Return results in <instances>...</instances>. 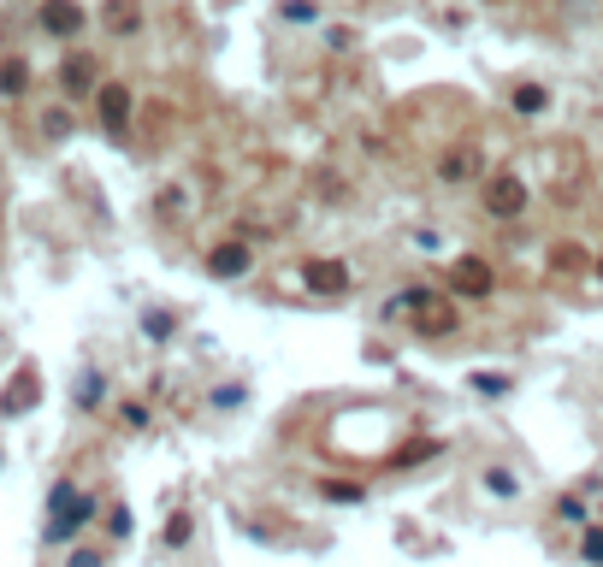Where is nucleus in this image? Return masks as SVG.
Masks as SVG:
<instances>
[{
    "mask_svg": "<svg viewBox=\"0 0 603 567\" xmlns=\"http://www.w3.org/2000/svg\"><path fill=\"white\" fill-rule=\"evenodd\" d=\"M190 532H196V526H190V514H172V526H166V544L178 550V544H190Z\"/></svg>",
    "mask_w": 603,
    "mask_h": 567,
    "instance_id": "16",
    "label": "nucleus"
},
{
    "mask_svg": "<svg viewBox=\"0 0 603 567\" xmlns=\"http://www.w3.org/2000/svg\"><path fill=\"white\" fill-rule=\"evenodd\" d=\"M592 272H598V278H603V254H598V266H592Z\"/></svg>",
    "mask_w": 603,
    "mask_h": 567,
    "instance_id": "24",
    "label": "nucleus"
},
{
    "mask_svg": "<svg viewBox=\"0 0 603 567\" xmlns=\"http://www.w3.org/2000/svg\"><path fill=\"white\" fill-rule=\"evenodd\" d=\"M485 491H491V497H515V491H521V479H515L509 467H485Z\"/></svg>",
    "mask_w": 603,
    "mask_h": 567,
    "instance_id": "15",
    "label": "nucleus"
},
{
    "mask_svg": "<svg viewBox=\"0 0 603 567\" xmlns=\"http://www.w3.org/2000/svg\"><path fill=\"white\" fill-rule=\"evenodd\" d=\"M24 89H30V65H24V60H0V95L18 101Z\"/></svg>",
    "mask_w": 603,
    "mask_h": 567,
    "instance_id": "14",
    "label": "nucleus"
},
{
    "mask_svg": "<svg viewBox=\"0 0 603 567\" xmlns=\"http://www.w3.org/2000/svg\"><path fill=\"white\" fill-rule=\"evenodd\" d=\"M302 278H308L314 296H343V290H349V266H343V260H308Z\"/></svg>",
    "mask_w": 603,
    "mask_h": 567,
    "instance_id": "7",
    "label": "nucleus"
},
{
    "mask_svg": "<svg viewBox=\"0 0 603 567\" xmlns=\"http://www.w3.org/2000/svg\"><path fill=\"white\" fill-rule=\"evenodd\" d=\"M101 24H107L113 36H131L136 24H142V6H136V0H107V6H101Z\"/></svg>",
    "mask_w": 603,
    "mask_h": 567,
    "instance_id": "12",
    "label": "nucleus"
},
{
    "mask_svg": "<svg viewBox=\"0 0 603 567\" xmlns=\"http://www.w3.org/2000/svg\"><path fill=\"white\" fill-rule=\"evenodd\" d=\"M586 562L603 567V532H586Z\"/></svg>",
    "mask_w": 603,
    "mask_h": 567,
    "instance_id": "22",
    "label": "nucleus"
},
{
    "mask_svg": "<svg viewBox=\"0 0 603 567\" xmlns=\"http://www.w3.org/2000/svg\"><path fill=\"white\" fill-rule=\"evenodd\" d=\"M60 89H66L71 101L95 95V89H101V83H95V60H89V54H71V60L60 65Z\"/></svg>",
    "mask_w": 603,
    "mask_h": 567,
    "instance_id": "8",
    "label": "nucleus"
},
{
    "mask_svg": "<svg viewBox=\"0 0 603 567\" xmlns=\"http://www.w3.org/2000/svg\"><path fill=\"white\" fill-rule=\"evenodd\" d=\"M107 526H113V538H125V532H131V508H113V520H107Z\"/></svg>",
    "mask_w": 603,
    "mask_h": 567,
    "instance_id": "21",
    "label": "nucleus"
},
{
    "mask_svg": "<svg viewBox=\"0 0 603 567\" xmlns=\"http://www.w3.org/2000/svg\"><path fill=\"white\" fill-rule=\"evenodd\" d=\"M485 213L491 219H521L527 213V184L515 172H491L485 178Z\"/></svg>",
    "mask_w": 603,
    "mask_h": 567,
    "instance_id": "2",
    "label": "nucleus"
},
{
    "mask_svg": "<svg viewBox=\"0 0 603 567\" xmlns=\"http://www.w3.org/2000/svg\"><path fill=\"white\" fill-rule=\"evenodd\" d=\"M249 260H255L249 243H219V249L207 254V272H213V278H243V272H249Z\"/></svg>",
    "mask_w": 603,
    "mask_h": 567,
    "instance_id": "10",
    "label": "nucleus"
},
{
    "mask_svg": "<svg viewBox=\"0 0 603 567\" xmlns=\"http://www.w3.org/2000/svg\"><path fill=\"white\" fill-rule=\"evenodd\" d=\"M509 107H515L521 119H538V113L550 107V89H544V83H515V89H509Z\"/></svg>",
    "mask_w": 603,
    "mask_h": 567,
    "instance_id": "13",
    "label": "nucleus"
},
{
    "mask_svg": "<svg viewBox=\"0 0 603 567\" xmlns=\"http://www.w3.org/2000/svg\"><path fill=\"white\" fill-rule=\"evenodd\" d=\"M408 319H414L420 337L456 331V308H450V296H438V290H414V296H408Z\"/></svg>",
    "mask_w": 603,
    "mask_h": 567,
    "instance_id": "1",
    "label": "nucleus"
},
{
    "mask_svg": "<svg viewBox=\"0 0 603 567\" xmlns=\"http://www.w3.org/2000/svg\"><path fill=\"white\" fill-rule=\"evenodd\" d=\"M83 520H95V497H83L77 485H54V526H48V538H71Z\"/></svg>",
    "mask_w": 603,
    "mask_h": 567,
    "instance_id": "3",
    "label": "nucleus"
},
{
    "mask_svg": "<svg viewBox=\"0 0 603 567\" xmlns=\"http://www.w3.org/2000/svg\"><path fill=\"white\" fill-rule=\"evenodd\" d=\"M42 130H48V136H66V130H71V119H66V113H60V107H54V113L42 119Z\"/></svg>",
    "mask_w": 603,
    "mask_h": 567,
    "instance_id": "20",
    "label": "nucleus"
},
{
    "mask_svg": "<svg viewBox=\"0 0 603 567\" xmlns=\"http://www.w3.org/2000/svg\"><path fill=\"white\" fill-rule=\"evenodd\" d=\"M148 337L166 343V337H172V314H148Z\"/></svg>",
    "mask_w": 603,
    "mask_h": 567,
    "instance_id": "19",
    "label": "nucleus"
},
{
    "mask_svg": "<svg viewBox=\"0 0 603 567\" xmlns=\"http://www.w3.org/2000/svg\"><path fill=\"white\" fill-rule=\"evenodd\" d=\"M450 290H456V296H491V290H497L491 260H479V254H456V260H450Z\"/></svg>",
    "mask_w": 603,
    "mask_h": 567,
    "instance_id": "4",
    "label": "nucleus"
},
{
    "mask_svg": "<svg viewBox=\"0 0 603 567\" xmlns=\"http://www.w3.org/2000/svg\"><path fill=\"white\" fill-rule=\"evenodd\" d=\"M77 402H83V408H95V402H101V378H95V373H83V384H77Z\"/></svg>",
    "mask_w": 603,
    "mask_h": 567,
    "instance_id": "17",
    "label": "nucleus"
},
{
    "mask_svg": "<svg viewBox=\"0 0 603 567\" xmlns=\"http://www.w3.org/2000/svg\"><path fill=\"white\" fill-rule=\"evenodd\" d=\"M36 24H42L54 42H71V36H83V6H77V0H42Z\"/></svg>",
    "mask_w": 603,
    "mask_h": 567,
    "instance_id": "6",
    "label": "nucleus"
},
{
    "mask_svg": "<svg viewBox=\"0 0 603 567\" xmlns=\"http://www.w3.org/2000/svg\"><path fill=\"white\" fill-rule=\"evenodd\" d=\"M71 567H101V556H95V550H77V556H71Z\"/></svg>",
    "mask_w": 603,
    "mask_h": 567,
    "instance_id": "23",
    "label": "nucleus"
},
{
    "mask_svg": "<svg viewBox=\"0 0 603 567\" xmlns=\"http://www.w3.org/2000/svg\"><path fill=\"white\" fill-rule=\"evenodd\" d=\"M473 384H479L485 396H503V390H509V378L503 373H473Z\"/></svg>",
    "mask_w": 603,
    "mask_h": 567,
    "instance_id": "18",
    "label": "nucleus"
},
{
    "mask_svg": "<svg viewBox=\"0 0 603 567\" xmlns=\"http://www.w3.org/2000/svg\"><path fill=\"white\" fill-rule=\"evenodd\" d=\"M36 396H42V378H36L30 367H24V373H18V384H12V390L0 396V414H24V408H30Z\"/></svg>",
    "mask_w": 603,
    "mask_h": 567,
    "instance_id": "11",
    "label": "nucleus"
},
{
    "mask_svg": "<svg viewBox=\"0 0 603 567\" xmlns=\"http://www.w3.org/2000/svg\"><path fill=\"white\" fill-rule=\"evenodd\" d=\"M479 172H485L479 148H450V154L438 160V178H444V184H468V178H479Z\"/></svg>",
    "mask_w": 603,
    "mask_h": 567,
    "instance_id": "9",
    "label": "nucleus"
},
{
    "mask_svg": "<svg viewBox=\"0 0 603 567\" xmlns=\"http://www.w3.org/2000/svg\"><path fill=\"white\" fill-rule=\"evenodd\" d=\"M131 89H125V83H101V89H95V113H101V130H107V136H125V130H131Z\"/></svg>",
    "mask_w": 603,
    "mask_h": 567,
    "instance_id": "5",
    "label": "nucleus"
}]
</instances>
